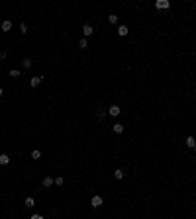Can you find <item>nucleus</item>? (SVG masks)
I'll return each instance as SVG.
<instances>
[{
    "label": "nucleus",
    "instance_id": "nucleus-18",
    "mask_svg": "<svg viewBox=\"0 0 196 219\" xmlns=\"http://www.w3.org/2000/svg\"><path fill=\"white\" fill-rule=\"evenodd\" d=\"M24 67L30 69V67H32V59H24Z\"/></svg>",
    "mask_w": 196,
    "mask_h": 219
},
{
    "label": "nucleus",
    "instance_id": "nucleus-17",
    "mask_svg": "<svg viewBox=\"0 0 196 219\" xmlns=\"http://www.w3.org/2000/svg\"><path fill=\"white\" fill-rule=\"evenodd\" d=\"M96 117H98V119H104V117H106V112L98 110V112H96Z\"/></svg>",
    "mask_w": 196,
    "mask_h": 219
},
{
    "label": "nucleus",
    "instance_id": "nucleus-22",
    "mask_svg": "<svg viewBox=\"0 0 196 219\" xmlns=\"http://www.w3.org/2000/svg\"><path fill=\"white\" fill-rule=\"evenodd\" d=\"M30 219H43V215H39V213H33Z\"/></svg>",
    "mask_w": 196,
    "mask_h": 219
},
{
    "label": "nucleus",
    "instance_id": "nucleus-6",
    "mask_svg": "<svg viewBox=\"0 0 196 219\" xmlns=\"http://www.w3.org/2000/svg\"><path fill=\"white\" fill-rule=\"evenodd\" d=\"M128 33H130V32H128V26H120V27H118V35H122V37H125Z\"/></svg>",
    "mask_w": 196,
    "mask_h": 219
},
{
    "label": "nucleus",
    "instance_id": "nucleus-8",
    "mask_svg": "<svg viewBox=\"0 0 196 219\" xmlns=\"http://www.w3.org/2000/svg\"><path fill=\"white\" fill-rule=\"evenodd\" d=\"M184 143H186V147L194 149V143H196V139H194V137H186V139H184Z\"/></svg>",
    "mask_w": 196,
    "mask_h": 219
},
{
    "label": "nucleus",
    "instance_id": "nucleus-3",
    "mask_svg": "<svg viewBox=\"0 0 196 219\" xmlns=\"http://www.w3.org/2000/svg\"><path fill=\"white\" fill-rule=\"evenodd\" d=\"M120 112H122V110H120V106H110V108H108V114H110V116H120Z\"/></svg>",
    "mask_w": 196,
    "mask_h": 219
},
{
    "label": "nucleus",
    "instance_id": "nucleus-21",
    "mask_svg": "<svg viewBox=\"0 0 196 219\" xmlns=\"http://www.w3.org/2000/svg\"><path fill=\"white\" fill-rule=\"evenodd\" d=\"M10 77H14V78L20 77V71H10Z\"/></svg>",
    "mask_w": 196,
    "mask_h": 219
},
{
    "label": "nucleus",
    "instance_id": "nucleus-15",
    "mask_svg": "<svg viewBox=\"0 0 196 219\" xmlns=\"http://www.w3.org/2000/svg\"><path fill=\"white\" fill-rule=\"evenodd\" d=\"M108 22H110V24H118V16L116 14H110V16H108Z\"/></svg>",
    "mask_w": 196,
    "mask_h": 219
},
{
    "label": "nucleus",
    "instance_id": "nucleus-1",
    "mask_svg": "<svg viewBox=\"0 0 196 219\" xmlns=\"http://www.w3.org/2000/svg\"><path fill=\"white\" fill-rule=\"evenodd\" d=\"M155 8H157V10H167V8H171V2H169V0H157Z\"/></svg>",
    "mask_w": 196,
    "mask_h": 219
},
{
    "label": "nucleus",
    "instance_id": "nucleus-12",
    "mask_svg": "<svg viewBox=\"0 0 196 219\" xmlns=\"http://www.w3.org/2000/svg\"><path fill=\"white\" fill-rule=\"evenodd\" d=\"M32 159H33V161H39V159H41V151H37V149L32 151Z\"/></svg>",
    "mask_w": 196,
    "mask_h": 219
},
{
    "label": "nucleus",
    "instance_id": "nucleus-11",
    "mask_svg": "<svg viewBox=\"0 0 196 219\" xmlns=\"http://www.w3.org/2000/svg\"><path fill=\"white\" fill-rule=\"evenodd\" d=\"M114 133H118V135L124 133V125H122V123H116V125H114Z\"/></svg>",
    "mask_w": 196,
    "mask_h": 219
},
{
    "label": "nucleus",
    "instance_id": "nucleus-4",
    "mask_svg": "<svg viewBox=\"0 0 196 219\" xmlns=\"http://www.w3.org/2000/svg\"><path fill=\"white\" fill-rule=\"evenodd\" d=\"M82 33H85L86 37H88V35H92V33H94V29H92V26H90V24H85V26H82Z\"/></svg>",
    "mask_w": 196,
    "mask_h": 219
},
{
    "label": "nucleus",
    "instance_id": "nucleus-16",
    "mask_svg": "<svg viewBox=\"0 0 196 219\" xmlns=\"http://www.w3.org/2000/svg\"><path fill=\"white\" fill-rule=\"evenodd\" d=\"M78 47H80V49H86V47H88V41H86V39H80V41H78Z\"/></svg>",
    "mask_w": 196,
    "mask_h": 219
},
{
    "label": "nucleus",
    "instance_id": "nucleus-5",
    "mask_svg": "<svg viewBox=\"0 0 196 219\" xmlns=\"http://www.w3.org/2000/svg\"><path fill=\"white\" fill-rule=\"evenodd\" d=\"M0 27H2V32H10V29H12V22H10V20H4Z\"/></svg>",
    "mask_w": 196,
    "mask_h": 219
},
{
    "label": "nucleus",
    "instance_id": "nucleus-2",
    "mask_svg": "<svg viewBox=\"0 0 196 219\" xmlns=\"http://www.w3.org/2000/svg\"><path fill=\"white\" fill-rule=\"evenodd\" d=\"M102 204H104V201H102V198H100V196H92V200H90V206H92V207H100Z\"/></svg>",
    "mask_w": 196,
    "mask_h": 219
},
{
    "label": "nucleus",
    "instance_id": "nucleus-23",
    "mask_svg": "<svg viewBox=\"0 0 196 219\" xmlns=\"http://www.w3.org/2000/svg\"><path fill=\"white\" fill-rule=\"evenodd\" d=\"M2 94H4V92H2V88H0V98H2Z\"/></svg>",
    "mask_w": 196,
    "mask_h": 219
},
{
    "label": "nucleus",
    "instance_id": "nucleus-20",
    "mask_svg": "<svg viewBox=\"0 0 196 219\" xmlns=\"http://www.w3.org/2000/svg\"><path fill=\"white\" fill-rule=\"evenodd\" d=\"M20 29H22V33H27V26H26V24H22V26H20Z\"/></svg>",
    "mask_w": 196,
    "mask_h": 219
},
{
    "label": "nucleus",
    "instance_id": "nucleus-7",
    "mask_svg": "<svg viewBox=\"0 0 196 219\" xmlns=\"http://www.w3.org/2000/svg\"><path fill=\"white\" fill-rule=\"evenodd\" d=\"M51 184H55V180H53L51 176H45V178H43V188H49Z\"/></svg>",
    "mask_w": 196,
    "mask_h": 219
},
{
    "label": "nucleus",
    "instance_id": "nucleus-19",
    "mask_svg": "<svg viewBox=\"0 0 196 219\" xmlns=\"http://www.w3.org/2000/svg\"><path fill=\"white\" fill-rule=\"evenodd\" d=\"M63 182H65V180H63L61 176H59V178H55V184H57V186H63Z\"/></svg>",
    "mask_w": 196,
    "mask_h": 219
},
{
    "label": "nucleus",
    "instance_id": "nucleus-13",
    "mask_svg": "<svg viewBox=\"0 0 196 219\" xmlns=\"http://www.w3.org/2000/svg\"><path fill=\"white\" fill-rule=\"evenodd\" d=\"M114 178H116V180H122V178H124V170H114Z\"/></svg>",
    "mask_w": 196,
    "mask_h": 219
},
{
    "label": "nucleus",
    "instance_id": "nucleus-14",
    "mask_svg": "<svg viewBox=\"0 0 196 219\" xmlns=\"http://www.w3.org/2000/svg\"><path fill=\"white\" fill-rule=\"evenodd\" d=\"M35 206V200L33 198H26V207H33Z\"/></svg>",
    "mask_w": 196,
    "mask_h": 219
},
{
    "label": "nucleus",
    "instance_id": "nucleus-9",
    "mask_svg": "<svg viewBox=\"0 0 196 219\" xmlns=\"http://www.w3.org/2000/svg\"><path fill=\"white\" fill-rule=\"evenodd\" d=\"M39 82H41V77H33L32 80H30V84H32V88H35V86H39Z\"/></svg>",
    "mask_w": 196,
    "mask_h": 219
},
{
    "label": "nucleus",
    "instance_id": "nucleus-24",
    "mask_svg": "<svg viewBox=\"0 0 196 219\" xmlns=\"http://www.w3.org/2000/svg\"><path fill=\"white\" fill-rule=\"evenodd\" d=\"M194 151H196V143H194Z\"/></svg>",
    "mask_w": 196,
    "mask_h": 219
},
{
    "label": "nucleus",
    "instance_id": "nucleus-10",
    "mask_svg": "<svg viewBox=\"0 0 196 219\" xmlns=\"http://www.w3.org/2000/svg\"><path fill=\"white\" fill-rule=\"evenodd\" d=\"M10 162V157L8 155H0V166H4V164H8Z\"/></svg>",
    "mask_w": 196,
    "mask_h": 219
}]
</instances>
